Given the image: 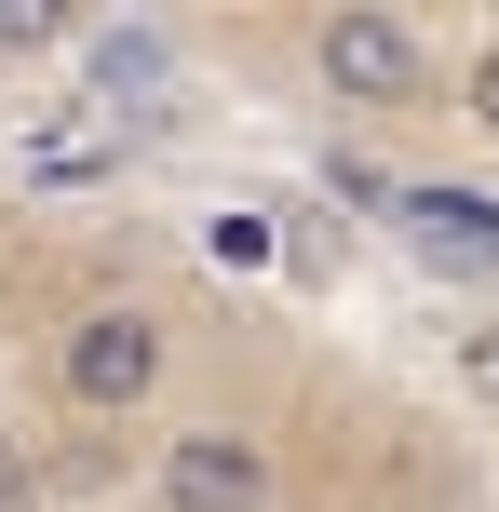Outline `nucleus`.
Listing matches in <instances>:
<instances>
[{
	"instance_id": "7",
	"label": "nucleus",
	"mask_w": 499,
	"mask_h": 512,
	"mask_svg": "<svg viewBox=\"0 0 499 512\" xmlns=\"http://www.w3.org/2000/svg\"><path fill=\"white\" fill-rule=\"evenodd\" d=\"M0 41H14V54H41V41H68V0H0Z\"/></svg>"
},
{
	"instance_id": "8",
	"label": "nucleus",
	"mask_w": 499,
	"mask_h": 512,
	"mask_svg": "<svg viewBox=\"0 0 499 512\" xmlns=\"http://www.w3.org/2000/svg\"><path fill=\"white\" fill-rule=\"evenodd\" d=\"M459 378H473V405H499V310H486L473 337H459Z\"/></svg>"
},
{
	"instance_id": "5",
	"label": "nucleus",
	"mask_w": 499,
	"mask_h": 512,
	"mask_svg": "<svg viewBox=\"0 0 499 512\" xmlns=\"http://www.w3.org/2000/svg\"><path fill=\"white\" fill-rule=\"evenodd\" d=\"M0 512H54V472H41V459H27V445H14V432H0Z\"/></svg>"
},
{
	"instance_id": "2",
	"label": "nucleus",
	"mask_w": 499,
	"mask_h": 512,
	"mask_svg": "<svg viewBox=\"0 0 499 512\" xmlns=\"http://www.w3.org/2000/svg\"><path fill=\"white\" fill-rule=\"evenodd\" d=\"M270 445L243 432V418H189V432H162L149 445V499L162 512H270Z\"/></svg>"
},
{
	"instance_id": "6",
	"label": "nucleus",
	"mask_w": 499,
	"mask_h": 512,
	"mask_svg": "<svg viewBox=\"0 0 499 512\" xmlns=\"http://www.w3.org/2000/svg\"><path fill=\"white\" fill-rule=\"evenodd\" d=\"M459 122L499 135V41H473V68H459Z\"/></svg>"
},
{
	"instance_id": "4",
	"label": "nucleus",
	"mask_w": 499,
	"mask_h": 512,
	"mask_svg": "<svg viewBox=\"0 0 499 512\" xmlns=\"http://www.w3.org/2000/svg\"><path fill=\"white\" fill-rule=\"evenodd\" d=\"M203 256H216V270H270V216H216Z\"/></svg>"
},
{
	"instance_id": "1",
	"label": "nucleus",
	"mask_w": 499,
	"mask_h": 512,
	"mask_svg": "<svg viewBox=\"0 0 499 512\" xmlns=\"http://www.w3.org/2000/svg\"><path fill=\"white\" fill-rule=\"evenodd\" d=\"M162 378H176V324H162L149 297H95L54 324V391H68L81 418H108V432H135V418L162 405Z\"/></svg>"
},
{
	"instance_id": "3",
	"label": "nucleus",
	"mask_w": 499,
	"mask_h": 512,
	"mask_svg": "<svg viewBox=\"0 0 499 512\" xmlns=\"http://www.w3.org/2000/svg\"><path fill=\"white\" fill-rule=\"evenodd\" d=\"M311 68H324V95H351V108H405L432 81V41L405 14H324L311 27Z\"/></svg>"
}]
</instances>
